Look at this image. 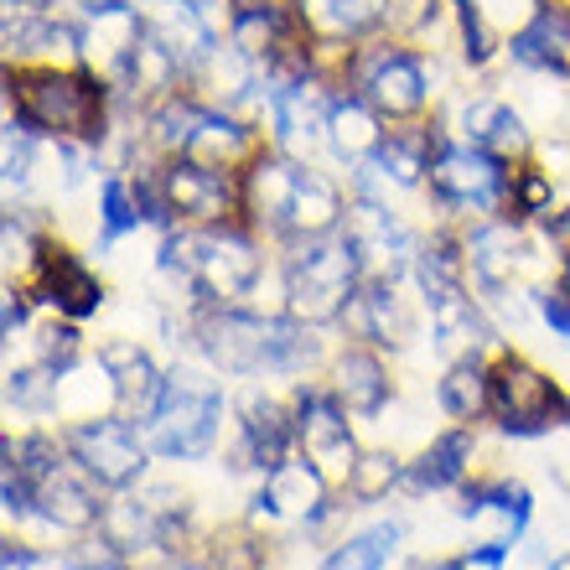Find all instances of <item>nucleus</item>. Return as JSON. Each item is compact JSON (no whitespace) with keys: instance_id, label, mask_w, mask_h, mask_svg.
<instances>
[{"instance_id":"obj_29","label":"nucleus","mask_w":570,"mask_h":570,"mask_svg":"<svg viewBox=\"0 0 570 570\" xmlns=\"http://www.w3.org/2000/svg\"><path fill=\"white\" fill-rule=\"evenodd\" d=\"M405 482V462L394 456V451H358V462H353V478H347V498L353 503H379V498H390V488Z\"/></svg>"},{"instance_id":"obj_10","label":"nucleus","mask_w":570,"mask_h":570,"mask_svg":"<svg viewBox=\"0 0 570 570\" xmlns=\"http://www.w3.org/2000/svg\"><path fill=\"white\" fill-rule=\"evenodd\" d=\"M347 244L358 249V265L368 281H405L415 271L421 239L410 234V224L384 203V197H353L347 203Z\"/></svg>"},{"instance_id":"obj_33","label":"nucleus","mask_w":570,"mask_h":570,"mask_svg":"<svg viewBox=\"0 0 570 570\" xmlns=\"http://www.w3.org/2000/svg\"><path fill=\"white\" fill-rule=\"evenodd\" d=\"M534 306H540L544 327L570 343V291H540V296H534Z\"/></svg>"},{"instance_id":"obj_40","label":"nucleus","mask_w":570,"mask_h":570,"mask_svg":"<svg viewBox=\"0 0 570 570\" xmlns=\"http://www.w3.org/2000/svg\"><path fill=\"white\" fill-rule=\"evenodd\" d=\"M560 421H566V431H570V394H566V415H560Z\"/></svg>"},{"instance_id":"obj_39","label":"nucleus","mask_w":570,"mask_h":570,"mask_svg":"<svg viewBox=\"0 0 570 570\" xmlns=\"http://www.w3.org/2000/svg\"><path fill=\"white\" fill-rule=\"evenodd\" d=\"M166 570H208V566H187V560H177V566H166Z\"/></svg>"},{"instance_id":"obj_21","label":"nucleus","mask_w":570,"mask_h":570,"mask_svg":"<svg viewBox=\"0 0 570 570\" xmlns=\"http://www.w3.org/2000/svg\"><path fill=\"white\" fill-rule=\"evenodd\" d=\"M456 130H462L466 146L493 150L503 161H524L529 150H534L524 109H513L509 99H466L462 115H456Z\"/></svg>"},{"instance_id":"obj_35","label":"nucleus","mask_w":570,"mask_h":570,"mask_svg":"<svg viewBox=\"0 0 570 570\" xmlns=\"http://www.w3.org/2000/svg\"><path fill=\"white\" fill-rule=\"evenodd\" d=\"M544 234H550V239H556L560 249L570 255V208H550V213H544Z\"/></svg>"},{"instance_id":"obj_2","label":"nucleus","mask_w":570,"mask_h":570,"mask_svg":"<svg viewBox=\"0 0 570 570\" xmlns=\"http://www.w3.org/2000/svg\"><path fill=\"white\" fill-rule=\"evenodd\" d=\"M6 105L21 130L42 140H73V146H105L115 125V89L89 62H21L6 73Z\"/></svg>"},{"instance_id":"obj_27","label":"nucleus","mask_w":570,"mask_h":570,"mask_svg":"<svg viewBox=\"0 0 570 570\" xmlns=\"http://www.w3.org/2000/svg\"><path fill=\"white\" fill-rule=\"evenodd\" d=\"M99 540H109L120 556L136 560L140 550H166V534H161V519L150 513V503L140 493H130L125 488L120 498H109L105 503V519H99V529H94Z\"/></svg>"},{"instance_id":"obj_25","label":"nucleus","mask_w":570,"mask_h":570,"mask_svg":"<svg viewBox=\"0 0 570 570\" xmlns=\"http://www.w3.org/2000/svg\"><path fill=\"white\" fill-rule=\"evenodd\" d=\"M472 456H478V435L466 425H451L421 451V462L405 466V493H441V488H456L472 472Z\"/></svg>"},{"instance_id":"obj_17","label":"nucleus","mask_w":570,"mask_h":570,"mask_svg":"<svg viewBox=\"0 0 570 570\" xmlns=\"http://www.w3.org/2000/svg\"><path fill=\"white\" fill-rule=\"evenodd\" d=\"M21 291H27L31 301L52 306L58 316H68V322H83V316H94L99 306H105V285H99V275H94L73 249H62V244H47L42 265H37V275H31Z\"/></svg>"},{"instance_id":"obj_24","label":"nucleus","mask_w":570,"mask_h":570,"mask_svg":"<svg viewBox=\"0 0 570 570\" xmlns=\"http://www.w3.org/2000/svg\"><path fill=\"white\" fill-rule=\"evenodd\" d=\"M435 150H441V130L425 120H405L394 130H384V146H379L374 166L384 171L390 187H425Z\"/></svg>"},{"instance_id":"obj_7","label":"nucleus","mask_w":570,"mask_h":570,"mask_svg":"<svg viewBox=\"0 0 570 570\" xmlns=\"http://www.w3.org/2000/svg\"><path fill=\"white\" fill-rule=\"evenodd\" d=\"M353 94H363V99H368V105H374L390 125L421 120L425 109H431V99H435L431 62H425L415 47H400V42L358 47Z\"/></svg>"},{"instance_id":"obj_28","label":"nucleus","mask_w":570,"mask_h":570,"mask_svg":"<svg viewBox=\"0 0 570 570\" xmlns=\"http://www.w3.org/2000/svg\"><path fill=\"white\" fill-rule=\"evenodd\" d=\"M400 534H405L400 524H374V529H363V534H353V540L337 544V550L322 560V570H384V560L394 556Z\"/></svg>"},{"instance_id":"obj_34","label":"nucleus","mask_w":570,"mask_h":570,"mask_svg":"<svg viewBox=\"0 0 570 570\" xmlns=\"http://www.w3.org/2000/svg\"><path fill=\"white\" fill-rule=\"evenodd\" d=\"M503 560H509V550H498V544H472V550L456 556V570H503Z\"/></svg>"},{"instance_id":"obj_6","label":"nucleus","mask_w":570,"mask_h":570,"mask_svg":"<svg viewBox=\"0 0 570 570\" xmlns=\"http://www.w3.org/2000/svg\"><path fill=\"white\" fill-rule=\"evenodd\" d=\"M425 187H431V197L446 213H462V218H509L513 166L503 156H493V150L466 146V140H441Z\"/></svg>"},{"instance_id":"obj_37","label":"nucleus","mask_w":570,"mask_h":570,"mask_svg":"<svg viewBox=\"0 0 570 570\" xmlns=\"http://www.w3.org/2000/svg\"><path fill=\"white\" fill-rule=\"evenodd\" d=\"M410 570H456V556H451V560H415Z\"/></svg>"},{"instance_id":"obj_32","label":"nucleus","mask_w":570,"mask_h":570,"mask_svg":"<svg viewBox=\"0 0 570 570\" xmlns=\"http://www.w3.org/2000/svg\"><path fill=\"white\" fill-rule=\"evenodd\" d=\"M556 208V177L540 166H519L509 187V218H544Z\"/></svg>"},{"instance_id":"obj_38","label":"nucleus","mask_w":570,"mask_h":570,"mask_svg":"<svg viewBox=\"0 0 570 570\" xmlns=\"http://www.w3.org/2000/svg\"><path fill=\"white\" fill-rule=\"evenodd\" d=\"M560 291H570V255H566V271H560Z\"/></svg>"},{"instance_id":"obj_20","label":"nucleus","mask_w":570,"mask_h":570,"mask_svg":"<svg viewBox=\"0 0 570 570\" xmlns=\"http://www.w3.org/2000/svg\"><path fill=\"white\" fill-rule=\"evenodd\" d=\"M332 394L343 400L347 415H358V421H374L379 410L390 405L394 394V379H390V363L384 353L368 343H347L337 358H332Z\"/></svg>"},{"instance_id":"obj_4","label":"nucleus","mask_w":570,"mask_h":570,"mask_svg":"<svg viewBox=\"0 0 570 570\" xmlns=\"http://www.w3.org/2000/svg\"><path fill=\"white\" fill-rule=\"evenodd\" d=\"M368 281L358 265V249L347 244V234H316V239H291L281 255V291L285 312L301 322H343L347 301L358 296V285Z\"/></svg>"},{"instance_id":"obj_1","label":"nucleus","mask_w":570,"mask_h":570,"mask_svg":"<svg viewBox=\"0 0 570 570\" xmlns=\"http://www.w3.org/2000/svg\"><path fill=\"white\" fill-rule=\"evenodd\" d=\"M193 332L213 374L228 379H296L322 358L316 327L291 312L265 316L244 306H197Z\"/></svg>"},{"instance_id":"obj_19","label":"nucleus","mask_w":570,"mask_h":570,"mask_svg":"<svg viewBox=\"0 0 570 570\" xmlns=\"http://www.w3.org/2000/svg\"><path fill=\"white\" fill-rule=\"evenodd\" d=\"M529 513H534V498H529L524 482H472L462 498V519L472 524L478 544H498V550H513L524 540Z\"/></svg>"},{"instance_id":"obj_13","label":"nucleus","mask_w":570,"mask_h":570,"mask_svg":"<svg viewBox=\"0 0 570 570\" xmlns=\"http://www.w3.org/2000/svg\"><path fill=\"white\" fill-rule=\"evenodd\" d=\"M332 482L322 478V466L312 462V456H291V462H281L275 472H265V482H259L255 503H249V524H306L312 529L316 519H322V509H327Z\"/></svg>"},{"instance_id":"obj_5","label":"nucleus","mask_w":570,"mask_h":570,"mask_svg":"<svg viewBox=\"0 0 570 570\" xmlns=\"http://www.w3.org/2000/svg\"><path fill=\"white\" fill-rule=\"evenodd\" d=\"M224 410L228 400L208 374L171 368L156 410L146 421H136V431L150 446V456H161V462H203L224 435Z\"/></svg>"},{"instance_id":"obj_18","label":"nucleus","mask_w":570,"mask_h":570,"mask_svg":"<svg viewBox=\"0 0 570 570\" xmlns=\"http://www.w3.org/2000/svg\"><path fill=\"white\" fill-rule=\"evenodd\" d=\"M343 327L358 343L400 353L415 337V306H410V296H400V281H363L358 296L347 301Z\"/></svg>"},{"instance_id":"obj_26","label":"nucleus","mask_w":570,"mask_h":570,"mask_svg":"<svg viewBox=\"0 0 570 570\" xmlns=\"http://www.w3.org/2000/svg\"><path fill=\"white\" fill-rule=\"evenodd\" d=\"M435 400L446 410L451 421H482L488 405H493V363L482 358V353H466V358H451L441 384H435Z\"/></svg>"},{"instance_id":"obj_23","label":"nucleus","mask_w":570,"mask_h":570,"mask_svg":"<svg viewBox=\"0 0 570 570\" xmlns=\"http://www.w3.org/2000/svg\"><path fill=\"white\" fill-rule=\"evenodd\" d=\"M384 115H379L363 94L343 89L337 99H332V120H327V146L332 156L343 166H363V161H374L379 146H384Z\"/></svg>"},{"instance_id":"obj_36","label":"nucleus","mask_w":570,"mask_h":570,"mask_svg":"<svg viewBox=\"0 0 570 570\" xmlns=\"http://www.w3.org/2000/svg\"><path fill=\"white\" fill-rule=\"evenodd\" d=\"M62 0H6V11H58Z\"/></svg>"},{"instance_id":"obj_15","label":"nucleus","mask_w":570,"mask_h":570,"mask_svg":"<svg viewBox=\"0 0 570 570\" xmlns=\"http://www.w3.org/2000/svg\"><path fill=\"white\" fill-rule=\"evenodd\" d=\"M146 21L181 58L187 78H197V68L224 47V6L218 0H156V11Z\"/></svg>"},{"instance_id":"obj_16","label":"nucleus","mask_w":570,"mask_h":570,"mask_svg":"<svg viewBox=\"0 0 570 570\" xmlns=\"http://www.w3.org/2000/svg\"><path fill=\"white\" fill-rule=\"evenodd\" d=\"M296 415L281 405L275 394H244L239 405V446H234V466H259V478L275 472L281 462L296 456Z\"/></svg>"},{"instance_id":"obj_30","label":"nucleus","mask_w":570,"mask_h":570,"mask_svg":"<svg viewBox=\"0 0 570 570\" xmlns=\"http://www.w3.org/2000/svg\"><path fill=\"white\" fill-rule=\"evenodd\" d=\"M140 224H146V218H140V203H136V181L105 177V187H99V239L120 244L125 234H136Z\"/></svg>"},{"instance_id":"obj_3","label":"nucleus","mask_w":570,"mask_h":570,"mask_svg":"<svg viewBox=\"0 0 570 570\" xmlns=\"http://www.w3.org/2000/svg\"><path fill=\"white\" fill-rule=\"evenodd\" d=\"M161 271L177 285H187L197 306H239L244 296H255L265 255H259V234L249 224H181L161 239Z\"/></svg>"},{"instance_id":"obj_22","label":"nucleus","mask_w":570,"mask_h":570,"mask_svg":"<svg viewBox=\"0 0 570 570\" xmlns=\"http://www.w3.org/2000/svg\"><path fill=\"white\" fill-rule=\"evenodd\" d=\"M99 358H105V368L115 374V384H120V410L130 421H146L166 390V374L156 368V358H150L136 337H109V343H99Z\"/></svg>"},{"instance_id":"obj_14","label":"nucleus","mask_w":570,"mask_h":570,"mask_svg":"<svg viewBox=\"0 0 570 570\" xmlns=\"http://www.w3.org/2000/svg\"><path fill=\"white\" fill-rule=\"evenodd\" d=\"M265 99H271L275 150L306 161L316 146H327L332 99H337L327 83H316V78H296V83H275V89H265Z\"/></svg>"},{"instance_id":"obj_11","label":"nucleus","mask_w":570,"mask_h":570,"mask_svg":"<svg viewBox=\"0 0 570 570\" xmlns=\"http://www.w3.org/2000/svg\"><path fill=\"white\" fill-rule=\"evenodd\" d=\"M291 415H296L301 456H312L327 482H343L347 488L353 462H358V446H353L347 410H343V400L332 394V384H301L296 400H291Z\"/></svg>"},{"instance_id":"obj_12","label":"nucleus","mask_w":570,"mask_h":570,"mask_svg":"<svg viewBox=\"0 0 570 570\" xmlns=\"http://www.w3.org/2000/svg\"><path fill=\"white\" fill-rule=\"evenodd\" d=\"M68 451H73L78 462L89 466L94 478L125 493V488H136L146 478V462H150V446L140 441L136 421L130 415H105V421H83V425H68Z\"/></svg>"},{"instance_id":"obj_8","label":"nucleus","mask_w":570,"mask_h":570,"mask_svg":"<svg viewBox=\"0 0 570 570\" xmlns=\"http://www.w3.org/2000/svg\"><path fill=\"white\" fill-rule=\"evenodd\" d=\"M156 177H161V193L177 213V224H244V171H224V166L193 161V156H171V161L156 166Z\"/></svg>"},{"instance_id":"obj_9","label":"nucleus","mask_w":570,"mask_h":570,"mask_svg":"<svg viewBox=\"0 0 570 570\" xmlns=\"http://www.w3.org/2000/svg\"><path fill=\"white\" fill-rule=\"evenodd\" d=\"M488 415L503 435H544L566 415V394L544 368H534L519 353H503L493 363V405Z\"/></svg>"},{"instance_id":"obj_31","label":"nucleus","mask_w":570,"mask_h":570,"mask_svg":"<svg viewBox=\"0 0 570 570\" xmlns=\"http://www.w3.org/2000/svg\"><path fill=\"white\" fill-rule=\"evenodd\" d=\"M265 540L255 534V524H228L213 534L208 544V570H265Z\"/></svg>"}]
</instances>
